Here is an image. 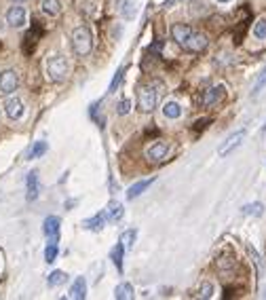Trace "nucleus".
Listing matches in <instances>:
<instances>
[{"mask_svg": "<svg viewBox=\"0 0 266 300\" xmlns=\"http://www.w3.org/2000/svg\"><path fill=\"white\" fill-rule=\"evenodd\" d=\"M25 184H27V201H34V199L38 197V193H40V186H38V171H30V174H27Z\"/></svg>", "mask_w": 266, "mask_h": 300, "instance_id": "nucleus-12", "label": "nucleus"}, {"mask_svg": "<svg viewBox=\"0 0 266 300\" xmlns=\"http://www.w3.org/2000/svg\"><path fill=\"white\" fill-rule=\"evenodd\" d=\"M133 285L131 283H121V285H116V290H114V296H116V300H129V298H133Z\"/></svg>", "mask_w": 266, "mask_h": 300, "instance_id": "nucleus-19", "label": "nucleus"}, {"mask_svg": "<svg viewBox=\"0 0 266 300\" xmlns=\"http://www.w3.org/2000/svg\"><path fill=\"white\" fill-rule=\"evenodd\" d=\"M13 3H17V5H19V3H25V0H13Z\"/></svg>", "mask_w": 266, "mask_h": 300, "instance_id": "nucleus-34", "label": "nucleus"}, {"mask_svg": "<svg viewBox=\"0 0 266 300\" xmlns=\"http://www.w3.org/2000/svg\"><path fill=\"white\" fill-rule=\"evenodd\" d=\"M135 239H137V231L135 228H129V231H125L121 235V243L125 246V250H131L133 243H135Z\"/></svg>", "mask_w": 266, "mask_h": 300, "instance_id": "nucleus-20", "label": "nucleus"}, {"mask_svg": "<svg viewBox=\"0 0 266 300\" xmlns=\"http://www.w3.org/2000/svg\"><path fill=\"white\" fill-rule=\"evenodd\" d=\"M47 142H43V140H40V142H36V144L32 146V150L30 152H27V159H38V156H43L45 152H47Z\"/></svg>", "mask_w": 266, "mask_h": 300, "instance_id": "nucleus-23", "label": "nucleus"}, {"mask_svg": "<svg viewBox=\"0 0 266 300\" xmlns=\"http://www.w3.org/2000/svg\"><path fill=\"white\" fill-rule=\"evenodd\" d=\"M60 226L62 220L57 216H49L43 224V233L49 237V243H57V237H60Z\"/></svg>", "mask_w": 266, "mask_h": 300, "instance_id": "nucleus-9", "label": "nucleus"}, {"mask_svg": "<svg viewBox=\"0 0 266 300\" xmlns=\"http://www.w3.org/2000/svg\"><path fill=\"white\" fill-rule=\"evenodd\" d=\"M17 87H19V74L15 70H5V72H0V93L11 95L17 91Z\"/></svg>", "mask_w": 266, "mask_h": 300, "instance_id": "nucleus-4", "label": "nucleus"}, {"mask_svg": "<svg viewBox=\"0 0 266 300\" xmlns=\"http://www.w3.org/2000/svg\"><path fill=\"white\" fill-rule=\"evenodd\" d=\"M123 254H125V246H123V243H116V246H114V250H112V254H110L112 262L116 264V268H119V270H123Z\"/></svg>", "mask_w": 266, "mask_h": 300, "instance_id": "nucleus-22", "label": "nucleus"}, {"mask_svg": "<svg viewBox=\"0 0 266 300\" xmlns=\"http://www.w3.org/2000/svg\"><path fill=\"white\" fill-rule=\"evenodd\" d=\"M40 9H43L45 15L55 17V15H60L62 13V3L60 0H43V3H40Z\"/></svg>", "mask_w": 266, "mask_h": 300, "instance_id": "nucleus-14", "label": "nucleus"}, {"mask_svg": "<svg viewBox=\"0 0 266 300\" xmlns=\"http://www.w3.org/2000/svg\"><path fill=\"white\" fill-rule=\"evenodd\" d=\"M264 87H266V66H264V70L260 72V76H258V80L254 85V89H251V97H256Z\"/></svg>", "mask_w": 266, "mask_h": 300, "instance_id": "nucleus-25", "label": "nucleus"}, {"mask_svg": "<svg viewBox=\"0 0 266 300\" xmlns=\"http://www.w3.org/2000/svg\"><path fill=\"white\" fill-rule=\"evenodd\" d=\"M224 95H226V91H224L222 85H218V87H209L201 97V106H214V104L222 102Z\"/></svg>", "mask_w": 266, "mask_h": 300, "instance_id": "nucleus-10", "label": "nucleus"}, {"mask_svg": "<svg viewBox=\"0 0 266 300\" xmlns=\"http://www.w3.org/2000/svg\"><path fill=\"white\" fill-rule=\"evenodd\" d=\"M70 74V64L64 55H53L47 62V78L51 83H64Z\"/></svg>", "mask_w": 266, "mask_h": 300, "instance_id": "nucleus-2", "label": "nucleus"}, {"mask_svg": "<svg viewBox=\"0 0 266 300\" xmlns=\"http://www.w3.org/2000/svg\"><path fill=\"white\" fill-rule=\"evenodd\" d=\"M72 49L80 57H85V55L91 53V49H93V34H91V30L87 25L74 28V32H72Z\"/></svg>", "mask_w": 266, "mask_h": 300, "instance_id": "nucleus-1", "label": "nucleus"}, {"mask_svg": "<svg viewBox=\"0 0 266 300\" xmlns=\"http://www.w3.org/2000/svg\"><path fill=\"white\" fill-rule=\"evenodd\" d=\"M207 36L205 34H201V32H197V30H192L190 32V36L186 38V42L182 45V49L184 51H190V53H201V51H205L207 49Z\"/></svg>", "mask_w": 266, "mask_h": 300, "instance_id": "nucleus-5", "label": "nucleus"}, {"mask_svg": "<svg viewBox=\"0 0 266 300\" xmlns=\"http://www.w3.org/2000/svg\"><path fill=\"white\" fill-rule=\"evenodd\" d=\"M159 102V91L155 85H142L137 89V110L139 112H152Z\"/></svg>", "mask_w": 266, "mask_h": 300, "instance_id": "nucleus-3", "label": "nucleus"}, {"mask_svg": "<svg viewBox=\"0 0 266 300\" xmlns=\"http://www.w3.org/2000/svg\"><path fill=\"white\" fill-rule=\"evenodd\" d=\"M123 74H125V68H119L116 74H114V78H112V83H110V87H108V93H114V91L119 89V85H121V80H123Z\"/></svg>", "mask_w": 266, "mask_h": 300, "instance_id": "nucleus-27", "label": "nucleus"}, {"mask_svg": "<svg viewBox=\"0 0 266 300\" xmlns=\"http://www.w3.org/2000/svg\"><path fill=\"white\" fill-rule=\"evenodd\" d=\"M167 152H169V144L163 142V140H157L155 144H150V148L146 150V159L159 163V161H163L165 156H167Z\"/></svg>", "mask_w": 266, "mask_h": 300, "instance_id": "nucleus-7", "label": "nucleus"}, {"mask_svg": "<svg viewBox=\"0 0 266 300\" xmlns=\"http://www.w3.org/2000/svg\"><path fill=\"white\" fill-rule=\"evenodd\" d=\"M247 252L251 254V258H254V262H256L258 270H260V273H262V258H260V256H258V252H256L254 248H251V246H247Z\"/></svg>", "mask_w": 266, "mask_h": 300, "instance_id": "nucleus-32", "label": "nucleus"}, {"mask_svg": "<svg viewBox=\"0 0 266 300\" xmlns=\"http://www.w3.org/2000/svg\"><path fill=\"white\" fill-rule=\"evenodd\" d=\"M163 114H165V119H180L182 117V106L178 102H173V99H169V102L163 104Z\"/></svg>", "mask_w": 266, "mask_h": 300, "instance_id": "nucleus-16", "label": "nucleus"}, {"mask_svg": "<svg viewBox=\"0 0 266 300\" xmlns=\"http://www.w3.org/2000/svg\"><path fill=\"white\" fill-rule=\"evenodd\" d=\"M66 273H64V270H53V273L49 275V279H47V283L51 285V288H57V285H62L64 281H66Z\"/></svg>", "mask_w": 266, "mask_h": 300, "instance_id": "nucleus-24", "label": "nucleus"}, {"mask_svg": "<svg viewBox=\"0 0 266 300\" xmlns=\"http://www.w3.org/2000/svg\"><path fill=\"white\" fill-rule=\"evenodd\" d=\"M241 211L245 213V216H262V213H264V205H262L260 201H256V203H247V205L241 207Z\"/></svg>", "mask_w": 266, "mask_h": 300, "instance_id": "nucleus-21", "label": "nucleus"}, {"mask_svg": "<svg viewBox=\"0 0 266 300\" xmlns=\"http://www.w3.org/2000/svg\"><path fill=\"white\" fill-rule=\"evenodd\" d=\"M85 296H87V281H85V277H78L72 285V290H70V298L82 300Z\"/></svg>", "mask_w": 266, "mask_h": 300, "instance_id": "nucleus-13", "label": "nucleus"}, {"mask_svg": "<svg viewBox=\"0 0 266 300\" xmlns=\"http://www.w3.org/2000/svg\"><path fill=\"white\" fill-rule=\"evenodd\" d=\"M131 0H125V3H123V7H121V13H123V17L125 19H131L133 17V11H131Z\"/></svg>", "mask_w": 266, "mask_h": 300, "instance_id": "nucleus-31", "label": "nucleus"}, {"mask_svg": "<svg viewBox=\"0 0 266 300\" xmlns=\"http://www.w3.org/2000/svg\"><path fill=\"white\" fill-rule=\"evenodd\" d=\"M254 36H256L258 40H266V19H264V17L256 21V25H254Z\"/></svg>", "mask_w": 266, "mask_h": 300, "instance_id": "nucleus-26", "label": "nucleus"}, {"mask_svg": "<svg viewBox=\"0 0 266 300\" xmlns=\"http://www.w3.org/2000/svg\"><path fill=\"white\" fill-rule=\"evenodd\" d=\"M152 182H155V178H150V180H142V182H135L133 186L127 190V199H131V201H133V199H137L139 195H142V193H144V190L150 186Z\"/></svg>", "mask_w": 266, "mask_h": 300, "instance_id": "nucleus-17", "label": "nucleus"}, {"mask_svg": "<svg viewBox=\"0 0 266 300\" xmlns=\"http://www.w3.org/2000/svg\"><path fill=\"white\" fill-rule=\"evenodd\" d=\"M178 3H182V0H165V3H163V9H171V7L178 5Z\"/></svg>", "mask_w": 266, "mask_h": 300, "instance_id": "nucleus-33", "label": "nucleus"}, {"mask_svg": "<svg viewBox=\"0 0 266 300\" xmlns=\"http://www.w3.org/2000/svg\"><path fill=\"white\" fill-rule=\"evenodd\" d=\"M106 220H108L106 211H102V213H97V216H93V218L85 220V222H82V226H85V228H89V231H100V228H104Z\"/></svg>", "mask_w": 266, "mask_h": 300, "instance_id": "nucleus-15", "label": "nucleus"}, {"mask_svg": "<svg viewBox=\"0 0 266 300\" xmlns=\"http://www.w3.org/2000/svg\"><path fill=\"white\" fill-rule=\"evenodd\" d=\"M129 110H131V102H129V99H121L119 106H116V112L121 114V117H125V114H129Z\"/></svg>", "mask_w": 266, "mask_h": 300, "instance_id": "nucleus-30", "label": "nucleus"}, {"mask_svg": "<svg viewBox=\"0 0 266 300\" xmlns=\"http://www.w3.org/2000/svg\"><path fill=\"white\" fill-rule=\"evenodd\" d=\"M243 138H245V131H237V133H232L224 144L218 148V154L220 156H226V154H230L237 146H241V142H243Z\"/></svg>", "mask_w": 266, "mask_h": 300, "instance_id": "nucleus-11", "label": "nucleus"}, {"mask_svg": "<svg viewBox=\"0 0 266 300\" xmlns=\"http://www.w3.org/2000/svg\"><path fill=\"white\" fill-rule=\"evenodd\" d=\"M5 112H7V117L13 119V121H19L23 117V112H25V106L19 97H9L7 102H5Z\"/></svg>", "mask_w": 266, "mask_h": 300, "instance_id": "nucleus-8", "label": "nucleus"}, {"mask_svg": "<svg viewBox=\"0 0 266 300\" xmlns=\"http://www.w3.org/2000/svg\"><path fill=\"white\" fill-rule=\"evenodd\" d=\"M7 23L11 28H23L27 23V11L15 3V7H11L7 11Z\"/></svg>", "mask_w": 266, "mask_h": 300, "instance_id": "nucleus-6", "label": "nucleus"}, {"mask_svg": "<svg viewBox=\"0 0 266 300\" xmlns=\"http://www.w3.org/2000/svg\"><path fill=\"white\" fill-rule=\"evenodd\" d=\"M106 216H108L110 222L121 220V218H123V205H121L119 201H110V203H108V209H106Z\"/></svg>", "mask_w": 266, "mask_h": 300, "instance_id": "nucleus-18", "label": "nucleus"}, {"mask_svg": "<svg viewBox=\"0 0 266 300\" xmlns=\"http://www.w3.org/2000/svg\"><path fill=\"white\" fill-rule=\"evenodd\" d=\"M55 258H57V243H49L47 250H45V260L55 262Z\"/></svg>", "mask_w": 266, "mask_h": 300, "instance_id": "nucleus-28", "label": "nucleus"}, {"mask_svg": "<svg viewBox=\"0 0 266 300\" xmlns=\"http://www.w3.org/2000/svg\"><path fill=\"white\" fill-rule=\"evenodd\" d=\"M199 296L201 298H212L214 296V285L209 283V281H203L201 283V290H199Z\"/></svg>", "mask_w": 266, "mask_h": 300, "instance_id": "nucleus-29", "label": "nucleus"}, {"mask_svg": "<svg viewBox=\"0 0 266 300\" xmlns=\"http://www.w3.org/2000/svg\"><path fill=\"white\" fill-rule=\"evenodd\" d=\"M218 3H230V0H218Z\"/></svg>", "mask_w": 266, "mask_h": 300, "instance_id": "nucleus-35", "label": "nucleus"}]
</instances>
